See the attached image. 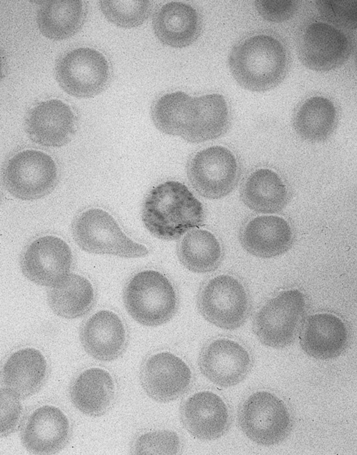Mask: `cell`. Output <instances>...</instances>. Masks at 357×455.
Listing matches in <instances>:
<instances>
[{"label": "cell", "instance_id": "1", "mask_svg": "<svg viewBox=\"0 0 357 455\" xmlns=\"http://www.w3.org/2000/svg\"><path fill=\"white\" fill-rule=\"evenodd\" d=\"M141 218L151 235L161 240H174L199 227L204 220V210L185 185L169 180L148 193Z\"/></svg>", "mask_w": 357, "mask_h": 455}, {"label": "cell", "instance_id": "2", "mask_svg": "<svg viewBox=\"0 0 357 455\" xmlns=\"http://www.w3.org/2000/svg\"><path fill=\"white\" fill-rule=\"evenodd\" d=\"M230 71L243 88L263 92L278 86L286 76V51L276 39L265 34L248 37L231 49Z\"/></svg>", "mask_w": 357, "mask_h": 455}, {"label": "cell", "instance_id": "3", "mask_svg": "<svg viewBox=\"0 0 357 455\" xmlns=\"http://www.w3.org/2000/svg\"><path fill=\"white\" fill-rule=\"evenodd\" d=\"M129 315L139 324L155 327L170 320L177 310L174 287L161 272L147 270L134 275L124 290Z\"/></svg>", "mask_w": 357, "mask_h": 455}, {"label": "cell", "instance_id": "4", "mask_svg": "<svg viewBox=\"0 0 357 455\" xmlns=\"http://www.w3.org/2000/svg\"><path fill=\"white\" fill-rule=\"evenodd\" d=\"M304 295L297 289L281 292L266 302L256 313L253 330L264 345L282 349L297 338L306 313Z\"/></svg>", "mask_w": 357, "mask_h": 455}, {"label": "cell", "instance_id": "5", "mask_svg": "<svg viewBox=\"0 0 357 455\" xmlns=\"http://www.w3.org/2000/svg\"><path fill=\"white\" fill-rule=\"evenodd\" d=\"M238 423L251 441L265 446L282 442L292 429L287 406L268 391L253 392L242 402L238 411Z\"/></svg>", "mask_w": 357, "mask_h": 455}, {"label": "cell", "instance_id": "6", "mask_svg": "<svg viewBox=\"0 0 357 455\" xmlns=\"http://www.w3.org/2000/svg\"><path fill=\"white\" fill-rule=\"evenodd\" d=\"M71 229L76 243L90 253L127 258L143 257L149 253L146 247L130 239L116 220L100 208H91L79 214Z\"/></svg>", "mask_w": 357, "mask_h": 455}, {"label": "cell", "instance_id": "7", "mask_svg": "<svg viewBox=\"0 0 357 455\" xmlns=\"http://www.w3.org/2000/svg\"><path fill=\"white\" fill-rule=\"evenodd\" d=\"M197 307L203 317L212 324L228 330L241 327L247 320L251 301L243 284L229 275H219L200 290Z\"/></svg>", "mask_w": 357, "mask_h": 455}, {"label": "cell", "instance_id": "8", "mask_svg": "<svg viewBox=\"0 0 357 455\" xmlns=\"http://www.w3.org/2000/svg\"><path fill=\"white\" fill-rule=\"evenodd\" d=\"M55 77L68 94L80 98L94 97L107 87L110 69L99 51L81 47L63 53L56 61Z\"/></svg>", "mask_w": 357, "mask_h": 455}, {"label": "cell", "instance_id": "9", "mask_svg": "<svg viewBox=\"0 0 357 455\" xmlns=\"http://www.w3.org/2000/svg\"><path fill=\"white\" fill-rule=\"evenodd\" d=\"M58 181L57 168L49 155L25 150L11 158L4 168L6 190L16 198L33 200L51 193Z\"/></svg>", "mask_w": 357, "mask_h": 455}, {"label": "cell", "instance_id": "10", "mask_svg": "<svg viewBox=\"0 0 357 455\" xmlns=\"http://www.w3.org/2000/svg\"><path fill=\"white\" fill-rule=\"evenodd\" d=\"M240 170L236 157L228 148L214 145L195 153L187 165L193 188L207 199H220L236 187Z\"/></svg>", "mask_w": 357, "mask_h": 455}, {"label": "cell", "instance_id": "11", "mask_svg": "<svg viewBox=\"0 0 357 455\" xmlns=\"http://www.w3.org/2000/svg\"><path fill=\"white\" fill-rule=\"evenodd\" d=\"M229 123L228 108L222 95H188L181 111L178 136L196 143L214 140L226 133Z\"/></svg>", "mask_w": 357, "mask_h": 455}, {"label": "cell", "instance_id": "12", "mask_svg": "<svg viewBox=\"0 0 357 455\" xmlns=\"http://www.w3.org/2000/svg\"><path fill=\"white\" fill-rule=\"evenodd\" d=\"M73 256L62 239L46 235L31 242L23 252L20 265L24 276L41 286L53 287L69 275Z\"/></svg>", "mask_w": 357, "mask_h": 455}, {"label": "cell", "instance_id": "13", "mask_svg": "<svg viewBox=\"0 0 357 455\" xmlns=\"http://www.w3.org/2000/svg\"><path fill=\"white\" fill-rule=\"evenodd\" d=\"M348 38L338 29L316 21L307 26L298 45V57L308 68L328 71L343 66L351 53Z\"/></svg>", "mask_w": 357, "mask_h": 455}, {"label": "cell", "instance_id": "14", "mask_svg": "<svg viewBox=\"0 0 357 455\" xmlns=\"http://www.w3.org/2000/svg\"><path fill=\"white\" fill-rule=\"evenodd\" d=\"M140 380L149 397L156 402H168L188 390L193 376L182 359L169 352H161L145 360L141 368Z\"/></svg>", "mask_w": 357, "mask_h": 455}, {"label": "cell", "instance_id": "15", "mask_svg": "<svg viewBox=\"0 0 357 455\" xmlns=\"http://www.w3.org/2000/svg\"><path fill=\"white\" fill-rule=\"evenodd\" d=\"M201 372L210 382L221 387H230L241 382L252 367V359L237 342L218 338L206 344L198 357Z\"/></svg>", "mask_w": 357, "mask_h": 455}, {"label": "cell", "instance_id": "16", "mask_svg": "<svg viewBox=\"0 0 357 455\" xmlns=\"http://www.w3.org/2000/svg\"><path fill=\"white\" fill-rule=\"evenodd\" d=\"M24 127L34 143L46 147H61L74 135L76 118L66 103L50 99L39 103L28 111Z\"/></svg>", "mask_w": 357, "mask_h": 455}, {"label": "cell", "instance_id": "17", "mask_svg": "<svg viewBox=\"0 0 357 455\" xmlns=\"http://www.w3.org/2000/svg\"><path fill=\"white\" fill-rule=\"evenodd\" d=\"M181 419L194 437L204 441L215 440L229 429L231 414L224 400L211 391H201L189 396L181 404Z\"/></svg>", "mask_w": 357, "mask_h": 455}, {"label": "cell", "instance_id": "18", "mask_svg": "<svg viewBox=\"0 0 357 455\" xmlns=\"http://www.w3.org/2000/svg\"><path fill=\"white\" fill-rule=\"evenodd\" d=\"M70 434V423L64 413L55 406L46 404L27 416L21 429V439L33 454H51L64 447Z\"/></svg>", "mask_w": 357, "mask_h": 455}, {"label": "cell", "instance_id": "19", "mask_svg": "<svg viewBox=\"0 0 357 455\" xmlns=\"http://www.w3.org/2000/svg\"><path fill=\"white\" fill-rule=\"evenodd\" d=\"M349 332L344 322L331 313L308 316L299 332L303 351L316 359L328 360L339 357L347 348Z\"/></svg>", "mask_w": 357, "mask_h": 455}, {"label": "cell", "instance_id": "20", "mask_svg": "<svg viewBox=\"0 0 357 455\" xmlns=\"http://www.w3.org/2000/svg\"><path fill=\"white\" fill-rule=\"evenodd\" d=\"M239 238L247 252L268 259L282 255L291 248L293 232L289 223L283 218L261 215L244 225Z\"/></svg>", "mask_w": 357, "mask_h": 455}, {"label": "cell", "instance_id": "21", "mask_svg": "<svg viewBox=\"0 0 357 455\" xmlns=\"http://www.w3.org/2000/svg\"><path fill=\"white\" fill-rule=\"evenodd\" d=\"M80 339L86 352L95 359H117L126 344V332L121 319L110 310H100L83 324Z\"/></svg>", "mask_w": 357, "mask_h": 455}, {"label": "cell", "instance_id": "22", "mask_svg": "<svg viewBox=\"0 0 357 455\" xmlns=\"http://www.w3.org/2000/svg\"><path fill=\"white\" fill-rule=\"evenodd\" d=\"M153 30L164 45L183 48L191 45L198 37L201 21L196 9L182 2H169L154 15Z\"/></svg>", "mask_w": 357, "mask_h": 455}, {"label": "cell", "instance_id": "23", "mask_svg": "<svg viewBox=\"0 0 357 455\" xmlns=\"http://www.w3.org/2000/svg\"><path fill=\"white\" fill-rule=\"evenodd\" d=\"M74 406L83 414L99 416L113 404L116 386L111 374L106 369L92 367L81 372L69 389Z\"/></svg>", "mask_w": 357, "mask_h": 455}, {"label": "cell", "instance_id": "24", "mask_svg": "<svg viewBox=\"0 0 357 455\" xmlns=\"http://www.w3.org/2000/svg\"><path fill=\"white\" fill-rule=\"evenodd\" d=\"M48 365L43 354L35 348H24L12 353L2 368L5 387L20 399L36 393L44 384Z\"/></svg>", "mask_w": 357, "mask_h": 455}, {"label": "cell", "instance_id": "25", "mask_svg": "<svg viewBox=\"0 0 357 455\" xmlns=\"http://www.w3.org/2000/svg\"><path fill=\"white\" fill-rule=\"evenodd\" d=\"M240 195L246 206L263 214L281 212L289 200L286 184L268 168H259L251 173L243 182Z\"/></svg>", "mask_w": 357, "mask_h": 455}, {"label": "cell", "instance_id": "26", "mask_svg": "<svg viewBox=\"0 0 357 455\" xmlns=\"http://www.w3.org/2000/svg\"><path fill=\"white\" fill-rule=\"evenodd\" d=\"M86 15L87 6L84 1H46L37 11L36 23L46 38L61 41L78 33Z\"/></svg>", "mask_w": 357, "mask_h": 455}, {"label": "cell", "instance_id": "27", "mask_svg": "<svg viewBox=\"0 0 357 455\" xmlns=\"http://www.w3.org/2000/svg\"><path fill=\"white\" fill-rule=\"evenodd\" d=\"M338 114L333 103L323 96L305 100L296 110L293 126L303 140L318 143L327 140L335 130Z\"/></svg>", "mask_w": 357, "mask_h": 455}, {"label": "cell", "instance_id": "28", "mask_svg": "<svg viewBox=\"0 0 357 455\" xmlns=\"http://www.w3.org/2000/svg\"><path fill=\"white\" fill-rule=\"evenodd\" d=\"M47 300L50 308L56 315L75 319L91 310L94 302V291L86 277L69 274L60 284L50 287Z\"/></svg>", "mask_w": 357, "mask_h": 455}, {"label": "cell", "instance_id": "29", "mask_svg": "<svg viewBox=\"0 0 357 455\" xmlns=\"http://www.w3.org/2000/svg\"><path fill=\"white\" fill-rule=\"evenodd\" d=\"M178 257L188 270L206 273L218 267L222 257L221 246L211 232L196 229L188 232L180 241Z\"/></svg>", "mask_w": 357, "mask_h": 455}, {"label": "cell", "instance_id": "30", "mask_svg": "<svg viewBox=\"0 0 357 455\" xmlns=\"http://www.w3.org/2000/svg\"><path fill=\"white\" fill-rule=\"evenodd\" d=\"M100 9L105 18L114 25L131 29L141 26L149 17L152 10L150 1H99Z\"/></svg>", "mask_w": 357, "mask_h": 455}, {"label": "cell", "instance_id": "31", "mask_svg": "<svg viewBox=\"0 0 357 455\" xmlns=\"http://www.w3.org/2000/svg\"><path fill=\"white\" fill-rule=\"evenodd\" d=\"M181 441L174 431L163 429L145 432L136 437L133 451L136 454H176Z\"/></svg>", "mask_w": 357, "mask_h": 455}, {"label": "cell", "instance_id": "32", "mask_svg": "<svg viewBox=\"0 0 357 455\" xmlns=\"http://www.w3.org/2000/svg\"><path fill=\"white\" fill-rule=\"evenodd\" d=\"M316 6L321 17L343 29H355L357 22V2L354 0H317Z\"/></svg>", "mask_w": 357, "mask_h": 455}, {"label": "cell", "instance_id": "33", "mask_svg": "<svg viewBox=\"0 0 357 455\" xmlns=\"http://www.w3.org/2000/svg\"><path fill=\"white\" fill-rule=\"evenodd\" d=\"M255 6L262 18L271 22H283L296 13L300 1L295 0H257Z\"/></svg>", "mask_w": 357, "mask_h": 455}, {"label": "cell", "instance_id": "34", "mask_svg": "<svg viewBox=\"0 0 357 455\" xmlns=\"http://www.w3.org/2000/svg\"><path fill=\"white\" fill-rule=\"evenodd\" d=\"M12 391L4 387L1 389V436L12 433L18 424L21 405Z\"/></svg>", "mask_w": 357, "mask_h": 455}]
</instances>
